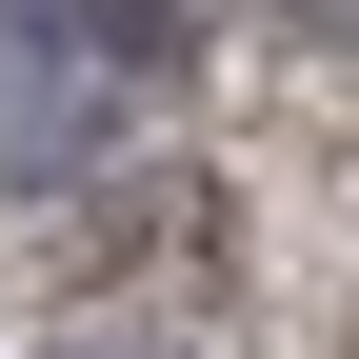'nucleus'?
<instances>
[{"label":"nucleus","instance_id":"obj_1","mask_svg":"<svg viewBox=\"0 0 359 359\" xmlns=\"http://www.w3.org/2000/svg\"><path fill=\"white\" fill-rule=\"evenodd\" d=\"M180 80L160 0H0V180H100V140H140Z\"/></svg>","mask_w":359,"mask_h":359},{"label":"nucleus","instance_id":"obj_2","mask_svg":"<svg viewBox=\"0 0 359 359\" xmlns=\"http://www.w3.org/2000/svg\"><path fill=\"white\" fill-rule=\"evenodd\" d=\"M60 359H160V339H60Z\"/></svg>","mask_w":359,"mask_h":359}]
</instances>
